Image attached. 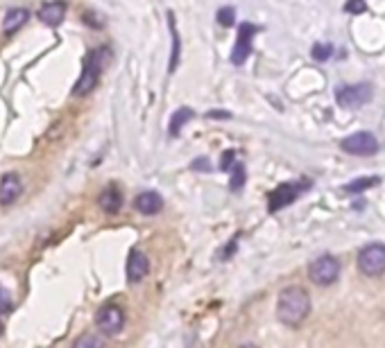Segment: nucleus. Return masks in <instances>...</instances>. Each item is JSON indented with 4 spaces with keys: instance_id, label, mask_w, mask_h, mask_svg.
I'll return each instance as SVG.
<instances>
[{
    "instance_id": "9",
    "label": "nucleus",
    "mask_w": 385,
    "mask_h": 348,
    "mask_svg": "<svg viewBox=\"0 0 385 348\" xmlns=\"http://www.w3.org/2000/svg\"><path fill=\"white\" fill-rule=\"evenodd\" d=\"M306 188H308L306 183H281V186L270 195V206H268L270 213H277V210L292 204Z\"/></svg>"
},
{
    "instance_id": "10",
    "label": "nucleus",
    "mask_w": 385,
    "mask_h": 348,
    "mask_svg": "<svg viewBox=\"0 0 385 348\" xmlns=\"http://www.w3.org/2000/svg\"><path fill=\"white\" fill-rule=\"evenodd\" d=\"M148 271H150L148 255L139 249L130 251V258H127V280H130L132 285H136V283H141L145 276H148Z\"/></svg>"
},
{
    "instance_id": "14",
    "label": "nucleus",
    "mask_w": 385,
    "mask_h": 348,
    "mask_svg": "<svg viewBox=\"0 0 385 348\" xmlns=\"http://www.w3.org/2000/svg\"><path fill=\"white\" fill-rule=\"evenodd\" d=\"M27 21H30V9H25V7L9 9V12L5 14V18H3V32H5V36L16 34Z\"/></svg>"
},
{
    "instance_id": "11",
    "label": "nucleus",
    "mask_w": 385,
    "mask_h": 348,
    "mask_svg": "<svg viewBox=\"0 0 385 348\" xmlns=\"http://www.w3.org/2000/svg\"><path fill=\"white\" fill-rule=\"evenodd\" d=\"M21 192H23L21 177L14 174V172L3 174V179H0V204L3 206L14 204V201L21 197Z\"/></svg>"
},
{
    "instance_id": "16",
    "label": "nucleus",
    "mask_w": 385,
    "mask_h": 348,
    "mask_svg": "<svg viewBox=\"0 0 385 348\" xmlns=\"http://www.w3.org/2000/svg\"><path fill=\"white\" fill-rule=\"evenodd\" d=\"M192 116H195V113H192V109H188V106L177 109V111L172 113V118H170V127H168L170 136H177L181 132V127L192 120Z\"/></svg>"
},
{
    "instance_id": "19",
    "label": "nucleus",
    "mask_w": 385,
    "mask_h": 348,
    "mask_svg": "<svg viewBox=\"0 0 385 348\" xmlns=\"http://www.w3.org/2000/svg\"><path fill=\"white\" fill-rule=\"evenodd\" d=\"M234 172H232V190L234 192H241L243 190V186H245V179H247V174H245V166L243 163H234V168H232Z\"/></svg>"
},
{
    "instance_id": "26",
    "label": "nucleus",
    "mask_w": 385,
    "mask_h": 348,
    "mask_svg": "<svg viewBox=\"0 0 385 348\" xmlns=\"http://www.w3.org/2000/svg\"><path fill=\"white\" fill-rule=\"evenodd\" d=\"M192 170H204V172H209V170H211V168H209V161H206V159L192 161Z\"/></svg>"
},
{
    "instance_id": "28",
    "label": "nucleus",
    "mask_w": 385,
    "mask_h": 348,
    "mask_svg": "<svg viewBox=\"0 0 385 348\" xmlns=\"http://www.w3.org/2000/svg\"><path fill=\"white\" fill-rule=\"evenodd\" d=\"M3 331H5V324H3V319H0V335H3Z\"/></svg>"
},
{
    "instance_id": "18",
    "label": "nucleus",
    "mask_w": 385,
    "mask_h": 348,
    "mask_svg": "<svg viewBox=\"0 0 385 348\" xmlns=\"http://www.w3.org/2000/svg\"><path fill=\"white\" fill-rule=\"evenodd\" d=\"M170 18V34H172V59H170V70L177 68L179 63V34H177V25H175V14H168Z\"/></svg>"
},
{
    "instance_id": "2",
    "label": "nucleus",
    "mask_w": 385,
    "mask_h": 348,
    "mask_svg": "<svg viewBox=\"0 0 385 348\" xmlns=\"http://www.w3.org/2000/svg\"><path fill=\"white\" fill-rule=\"evenodd\" d=\"M109 57V50L107 48H96L91 50L86 57H84V68H82V75L73 86V95L82 97V95H89L91 90L98 86V79L103 75V68L107 63Z\"/></svg>"
},
{
    "instance_id": "24",
    "label": "nucleus",
    "mask_w": 385,
    "mask_h": 348,
    "mask_svg": "<svg viewBox=\"0 0 385 348\" xmlns=\"http://www.w3.org/2000/svg\"><path fill=\"white\" fill-rule=\"evenodd\" d=\"M234 159H236V152H234V150H227V152L222 154V159H220V170H225V172L232 170L234 163H236Z\"/></svg>"
},
{
    "instance_id": "15",
    "label": "nucleus",
    "mask_w": 385,
    "mask_h": 348,
    "mask_svg": "<svg viewBox=\"0 0 385 348\" xmlns=\"http://www.w3.org/2000/svg\"><path fill=\"white\" fill-rule=\"evenodd\" d=\"M98 204H100V208L105 210V213L116 215L118 210L123 208V192H121V188H118V186L105 188L103 195H100V199H98Z\"/></svg>"
},
{
    "instance_id": "13",
    "label": "nucleus",
    "mask_w": 385,
    "mask_h": 348,
    "mask_svg": "<svg viewBox=\"0 0 385 348\" xmlns=\"http://www.w3.org/2000/svg\"><path fill=\"white\" fill-rule=\"evenodd\" d=\"M134 208L139 210L141 215H159L163 210V199L159 192L148 190V192H141L139 197L134 199Z\"/></svg>"
},
{
    "instance_id": "23",
    "label": "nucleus",
    "mask_w": 385,
    "mask_h": 348,
    "mask_svg": "<svg viewBox=\"0 0 385 348\" xmlns=\"http://www.w3.org/2000/svg\"><path fill=\"white\" fill-rule=\"evenodd\" d=\"M368 5H365V0H347L345 3V12L347 14H363Z\"/></svg>"
},
{
    "instance_id": "5",
    "label": "nucleus",
    "mask_w": 385,
    "mask_h": 348,
    "mask_svg": "<svg viewBox=\"0 0 385 348\" xmlns=\"http://www.w3.org/2000/svg\"><path fill=\"white\" fill-rule=\"evenodd\" d=\"M372 84H349L335 90V100L342 109H361L372 100Z\"/></svg>"
},
{
    "instance_id": "8",
    "label": "nucleus",
    "mask_w": 385,
    "mask_h": 348,
    "mask_svg": "<svg viewBox=\"0 0 385 348\" xmlns=\"http://www.w3.org/2000/svg\"><path fill=\"white\" fill-rule=\"evenodd\" d=\"M259 32V27L252 25V23H241L238 27V39H236V45L232 50V63L236 66H243L245 59L250 57L252 52V36Z\"/></svg>"
},
{
    "instance_id": "27",
    "label": "nucleus",
    "mask_w": 385,
    "mask_h": 348,
    "mask_svg": "<svg viewBox=\"0 0 385 348\" xmlns=\"http://www.w3.org/2000/svg\"><path fill=\"white\" fill-rule=\"evenodd\" d=\"M209 118H227V120H229L232 113H229V111H209Z\"/></svg>"
},
{
    "instance_id": "20",
    "label": "nucleus",
    "mask_w": 385,
    "mask_h": 348,
    "mask_svg": "<svg viewBox=\"0 0 385 348\" xmlns=\"http://www.w3.org/2000/svg\"><path fill=\"white\" fill-rule=\"evenodd\" d=\"M216 21L222 25V27H232L236 23V12L234 7H220L218 14H216Z\"/></svg>"
},
{
    "instance_id": "4",
    "label": "nucleus",
    "mask_w": 385,
    "mask_h": 348,
    "mask_svg": "<svg viewBox=\"0 0 385 348\" xmlns=\"http://www.w3.org/2000/svg\"><path fill=\"white\" fill-rule=\"evenodd\" d=\"M96 326H98V331L103 333V335H118L123 331V326H125V313H123V308L121 306H116V303H107L98 310V315H96Z\"/></svg>"
},
{
    "instance_id": "6",
    "label": "nucleus",
    "mask_w": 385,
    "mask_h": 348,
    "mask_svg": "<svg viewBox=\"0 0 385 348\" xmlns=\"http://www.w3.org/2000/svg\"><path fill=\"white\" fill-rule=\"evenodd\" d=\"M340 148L347 154H354V157H374L379 152V141L377 136L370 132H358L352 134L340 143Z\"/></svg>"
},
{
    "instance_id": "22",
    "label": "nucleus",
    "mask_w": 385,
    "mask_h": 348,
    "mask_svg": "<svg viewBox=\"0 0 385 348\" xmlns=\"http://www.w3.org/2000/svg\"><path fill=\"white\" fill-rule=\"evenodd\" d=\"M14 308V301H12V294H9V290H5L0 285V315H9Z\"/></svg>"
},
{
    "instance_id": "25",
    "label": "nucleus",
    "mask_w": 385,
    "mask_h": 348,
    "mask_svg": "<svg viewBox=\"0 0 385 348\" xmlns=\"http://www.w3.org/2000/svg\"><path fill=\"white\" fill-rule=\"evenodd\" d=\"M75 346L82 348V346H103V340L100 337H93V335H84L80 337V340H75Z\"/></svg>"
},
{
    "instance_id": "12",
    "label": "nucleus",
    "mask_w": 385,
    "mask_h": 348,
    "mask_svg": "<svg viewBox=\"0 0 385 348\" xmlns=\"http://www.w3.org/2000/svg\"><path fill=\"white\" fill-rule=\"evenodd\" d=\"M66 3L63 0H52V3H45L41 5V9L36 12V18L43 23V25H50V27H57L61 25V21L66 18Z\"/></svg>"
},
{
    "instance_id": "17",
    "label": "nucleus",
    "mask_w": 385,
    "mask_h": 348,
    "mask_svg": "<svg viewBox=\"0 0 385 348\" xmlns=\"http://www.w3.org/2000/svg\"><path fill=\"white\" fill-rule=\"evenodd\" d=\"M379 183H381V177H361V179H354L352 183H347L345 192L347 195H358V192L379 186Z\"/></svg>"
},
{
    "instance_id": "3",
    "label": "nucleus",
    "mask_w": 385,
    "mask_h": 348,
    "mask_svg": "<svg viewBox=\"0 0 385 348\" xmlns=\"http://www.w3.org/2000/svg\"><path fill=\"white\" fill-rule=\"evenodd\" d=\"M340 276V262H338L333 255H319L308 267V278L319 287L333 285Z\"/></svg>"
},
{
    "instance_id": "7",
    "label": "nucleus",
    "mask_w": 385,
    "mask_h": 348,
    "mask_svg": "<svg viewBox=\"0 0 385 348\" xmlns=\"http://www.w3.org/2000/svg\"><path fill=\"white\" fill-rule=\"evenodd\" d=\"M358 269L365 276H381L385 271V246L383 244H368L358 253Z\"/></svg>"
},
{
    "instance_id": "1",
    "label": "nucleus",
    "mask_w": 385,
    "mask_h": 348,
    "mask_svg": "<svg viewBox=\"0 0 385 348\" xmlns=\"http://www.w3.org/2000/svg\"><path fill=\"white\" fill-rule=\"evenodd\" d=\"M310 313V296L304 287L292 285L281 290L277 301V317L286 326H299Z\"/></svg>"
},
{
    "instance_id": "21",
    "label": "nucleus",
    "mask_w": 385,
    "mask_h": 348,
    "mask_svg": "<svg viewBox=\"0 0 385 348\" xmlns=\"http://www.w3.org/2000/svg\"><path fill=\"white\" fill-rule=\"evenodd\" d=\"M310 54H313L315 61H329L333 54V48L329 43H315L313 48H310Z\"/></svg>"
}]
</instances>
